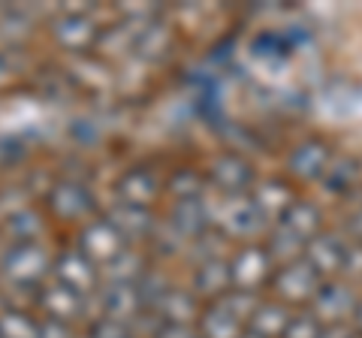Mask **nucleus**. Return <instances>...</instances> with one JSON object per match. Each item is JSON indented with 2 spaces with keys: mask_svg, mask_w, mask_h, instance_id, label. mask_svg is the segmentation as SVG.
<instances>
[{
  "mask_svg": "<svg viewBox=\"0 0 362 338\" xmlns=\"http://www.w3.org/2000/svg\"><path fill=\"white\" fill-rule=\"evenodd\" d=\"M4 272L16 284H37V281L49 272V254L42 251L37 242H21L9 247L4 257Z\"/></svg>",
  "mask_w": 362,
  "mask_h": 338,
  "instance_id": "obj_1",
  "label": "nucleus"
},
{
  "mask_svg": "<svg viewBox=\"0 0 362 338\" xmlns=\"http://www.w3.org/2000/svg\"><path fill=\"white\" fill-rule=\"evenodd\" d=\"M275 287L287 302H305V299H314L317 287H320V275L314 272L308 260L305 263L296 260L275 275Z\"/></svg>",
  "mask_w": 362,
  "mask_h": 338,
  "instance_id": "obj_2",
  "label": "nucleus"
},
{
  "mask_svg": "<svg viewBox=\"0 0 362 338\" xmlns=\"http://www.w3.org/2000/svg\"><path fill=\"white\" fill-rule=\"evenodd\" d=\"M78 242H82V254L90 263H112L124 251V239L109 227V221L88 223Z\"/></svg>",
  "mask_w": 362,
  "mask_h": 338,
  "instance_id": "obj_3",
  "label": "nucleus"
},
{
  "mask_svg": "<svg viewBox=\"0 0 362 338\" xmlns=\"http://www.w3.org/2000/svg\"><path fill=\"white\" fill-rule=\"evenodd\" d=\"M314 308H317L314 317L335 326V323H344L350 314H356V299L341 284H320L314 293Z\"/></svg>",
  "mask_w": 362,
  "mask_h": 338,
  "instance_id": "obj_4",
  "label": "nucleus"
},
{
  "mask_svg": "<svg viewBox=\"0 0 362 338\" xmlns=\"http://www.w3.org/2000/svg\"><path fill=\"white\" fill-rule=\"evenodd\" d=\"M54 272H58V284L76 290L78 296H82V293H90L100 281L94 263H90L82 251H66L58 260V266H54Z\"/></svg>",
  "mask_w": 362,
  "mask_h": 338,
  "instance_id": "obj_5",
  "label": "nucleus"
},
{
  "mask_svg": "<svg viewBox=\"0 0 362 338\" xmlns=\"http://www.w3.org/2000/svg\"><path fill=\"white\" fill-rule=\"evenodd\" d=\"M269 272H272V260L263 247H242V251L235 254V260L230 263L233 284H239L245 290L259 287L269 278Z\"/></svg>",
  "mask_w": 362,
  "mask_h": 338,
  "instance_id": "obj_6",
  "label": "nucleus"
},
{
  "mask_svg": "<svg viewBox=\"0 0 362 338\" xmlns=\"http://www.w3.org/2000/svg\"><path fill=\"white\" fill-rule=\"evenodd\" d=\"M54 40H58L64 49H73V52L90 49L97 42V25L88 16L66 13L54 21Z\"/></svg>",
  "mask_w": 362,
  "mask_h": 338,
  "instance_id": "obj_7",
  "label": "nucleus"
},
{
  "mask_svg": "<svg viewBox=\"0 0 362 338\" xmlns=\"http://www.w3.org/2000/svg\"><path fill=\"white\" fill-rule=\"evenodd\" d=\"M52 211L54 215H61V218H82L88 215L90 209H94V199H90V194L82 187V185H76V182H61L58 187L52 190Z\"/></svg>",
  "mask_w": 362,
  "mask_h": 338,
  "instance_id": "obj_8",
  "label": "nucleus"
},
{
  "mask_svg": "<svg viewBox=\"0 0 362 338\" xmlns=\"http://www.w3.org/2000/svg\"><path fill=\"white\" fill-rule=\"evenodd\" d=\"M211 182L221 185L223 190H230V194H235V190H245L247 185L254 182L251 163L242 161L239 154H223L211 166Z\"/></svg>",
  "mask_w": 362,
  "mask_h": 338,
  "instance_id": "obj_9",
  "label": "nucleus"
},
{
  "mask_svg": "<svg viewBox=\"0 0 362 338\" xmlns=\"http://www.w3.org/2000/svg\"><path fill=\"white\" fill-rule=\"evenodd\" d=\"M145 305L142 293L136 284H112V290L106 293V314L103 317L118 320V323H130L139 308Z\"/></svg>",
  "mask_w": 362,
  "mask_h": 338,
  "instance_id": "obj_10",
  "label": "nucleus"
},
{
  "mask_svg": "<svg viewBox=\"0 0 362 338\" xmlns=\"http://www.w3.org/2000/svg\"><path fill=\"white\" fill-rule=\"evenodd\" d=\"M40 302H42V308L49 311L52 320H64V323L73 320V317H78V314H82V308H85L82 296H78L76 290L64 287V284H54V287H49V290H42Z\"/></svg>",
  "mask_w": 362,
  "mask_h": 338,
  "instance_id": "obj_11",
  "label": "nucleus"
},
{
  "mask_svg": "<svg viewBox=\"0 0 362 338\" xmlns=\"http://www.w3.org/2000/svg\"><path fill=\"white\" fill-rule=\"evenodd\" d=\"M344 257H347V247L326 235V239H314L308 245V263L317 275H332L338 269H344Z\"/></svg>",
  "mask_w": 362,
  "mask_h": 338,
  "instance_id": "obj_12",
  "label": "nucleus"
},
{
  "mask_svg": "<svg viewBox=\"0 0 362 338\" xmlns=\"http://www.w3.org/2000/svg\"><path fill=\"white\" fill-rule=\"evenodd\" d=\"M118 194L124 199V206L145 209L157 197V178L151 173H145V169H133V173H127L121 178Z\"/></svg>",
  "mask_w": 362,
  "mask_h": 338,
  "instance_id": "obj_13",
  "label": "nucleus"
},
{
  "mask_svg": "<svg viewBox=\"0 0 362 338\" xmlns=\"http://www.w3.org/2000/svg\"><path fill=\"white\" fill-rule=\"evenodd\" d=\"M109 221V227L115 230L121 239H139V235H145L151 227H154V221L148 215V209H136V206H121L118 209H112V215L106 218Z\"/></svg>",
  "mask_w": 362,
  "mask_h": 338,
  "instance_id": "obj_14",
  "label": "nucleus"
},
{
  "mask_svg": "<svg viewBox=\"0 0 362 338\" xmlns=\"http://www.w3.org/2000/svg\"><path fill=\"white\" fill-rule=\"evenodd\" d=\"M259 211L251 199L245 197H230L223 202V227L230 230L233 235H251L257 230Z\"/></svg>",
  "mask_w": 362,
  "mask_h": 338,
  "instance_id": "obj_15",
  "label": "nucleus"
},
{
  "mask_svg": "<svg viewBox=\"0 0 362 338\" xmlns=\"http://www.w3.org/2000/svg\"><path fill=\"white\" fill-rule=\"evenodd\" d=\"M242 332V320L223 305V299L209 305L202 314V335L206 338H239Z\"/></svg>",
  "mask_w": 362,
  "mask_h": 338,
  "instance_id": "obj_16",
  "label": "nucleus"
},
{
  "mask_svg": "<svg viewBox=\"0 0 362 338\" xmlns=\"http://www.w3.org/2000/svg\"><path fill=\"white\" fill-rule=\"evenodd\" d=\"M326 163H329V148H326L323 142H305L296 148V154H293V173L302 175V178H317L326 169Z\"/></svg>",
  "mask_w": 362,
  "mask_h": 338,
  "instance_id": "obj_17",
  "label": "nucleus"
},
{
  "mask_svg": "<svg viewBox=\"0 0 362 338\" xmlns=\"http://www.w3.org/2000/svg\"><path fill=\"white\" fill-rule=\"evenodd\" d=\"M157 308H160L166 323L185 326L197 314V299L187 296V293H178V290H163L160 299H157Z\"/></svg>",
  "mask_w": 362,
  "mask_h": 338,
  "instance_id": "obj_18",
  "label": "nucleus"
},
{
  "mask_svg": "<svg viewBox=\"0 0 362 338\" xmlns=\"http://www.w3.org/2000/svg\"><path fill=\"white\" fill-rule=\"evenodd\" d=\"M287 311L275 305V302H263L257 305L251 314V332H257L259 338H275V335H284L287 330Z\"/></svg>",
  "mask_w": 362,
  "mask_h": 338,
  "instance_id": "obj_19",
  "label": "nucleus"
},
{
  "mask_svg": "<svg viewBox=\"0 0 362 338\" xmlns=\"http://www.w3.org/2000/svg\"><path fill=\"white\" fill-rule=\"evenodd\" d=\"M284 227L293 235H299L302 242H308L311 235L320 230V211L314 206H308V202H293V206L284 211Z\"/></svg>",
  "mask_w": 362,
  "mask_h": 338,
  "instance_id": "obj_20",
  "label": "nucleus"
},
{
  "mask_svg": "<svg viewBox=\"0 0 362 338\" xmlns=\"http://www.w3.org/2000/svg\"><path fill=\"white\" fill-rule=\"evenodd\" d=\"M206 202L202 199H178L175 202V211H173V223L175 230H181L185 235H197L206 230Z\"/></svg>",
  "mask_w": 362,
  "mask_h": 338,
  "instance_id": "obj_21",
  "label": "nucleus"
},
{
  "mask_svg": "<svg viewBox=\"0 0 362 338\" xmlns=\"http://www.w3.org/2000/svg\"><path fill=\"white\" fill-rule=\"evenodd\" d=\"M251 202L257 206V211L259 215H275V211H284L293 206V199H290V187L284 185V182H266L263 187H257V194L251 197Z\"/></svg>",
  "mask_w": 362,
  "mask_h": 338,
  "instance_id": "obj_22",
  "label": "nucleus"
},
{
  "mask_svg": "<svg viewBox=\"0 0 362 338\" xmlns=\"http://www.w3.org/2000/svg\"><path fill=\"white\" fill-rule=\"evenodd\" d=\"M230 284H233L230 263H221V260H206V266L197 275V290L206 293V296H223Z\"/></svg>",
  "mask_w": 362,
  "mask_h": 338,
  "instance_id": "obj_23",
  "label": "nucleus"
},
{
  "mask_svg": "<svg viewBox=\"0 0 362 338\" xmlns=\"http://www.w3.org/2000/svg\"><path fill=\"white\" fill-rule=\"evenodd\" d=\"M0 338H40V323H33L25 311H4Z\"/></svg>",
  "mask_w": 362,
  "mask_h": 338,
  "instance_id": "obj_24",
  "label": "nucleus"
},
{
  "mask_svg": "<svg viewBox=\"0 0 362 338\" xmlns=\"http://www.w3.org/2000/svg\"><path fill=\"white\" fill-rule=\"evenodd\" d=\"M142 275V260L130 251H121L115 260L109 263V278L112 284H136V278Z\"/></svg>",
  "mask_w": 362,
  "mask_h": 338,
  "instance_id": "obj_25",
  "label": "nucleus"
},
{
  "mask_svg": "<svg viewBox=\"0 0 362 338\" xmlns=\"http://www.w3.org/2000/svg\"><path fill=\"white\" fill-rule=\"evenodd\" d=\"M42 230V223H40V218L33 215V211H16V215H9L6 218V233L13 235V239L21 245V242H33V235H37Z\"/></svg>",
  "mask_w": 362,
  "mask_h": 338,
  "instance_id": "obj_26",
  "label": "nucleus"
},
{
  "mask_svg": "<svg viewBox=\"0 0 362 338\" xmlns=\"http://www.w3.org/2000/svg\"><path fill=\"white\" fill-rule=\"evenodd\" d=\"M320 332H323V323L314 314H299V317L287 320L284 338H320Z\"/></svg>",
  "mask_w": 362,
  "mask_h": 338,
  "instance_id": "obj_27",
  "label": "nucleus"
},
{
  "mask_svg": "<svg viewBox=\"0 0 362 338\" xmlns=\"http://www.w3.org/2000/svg\"><path fill=\"white\" fill-rule=\"evenodd\" d=\"M199 187H202V178L197 173H190V169L173 178V190L178 194V199H199Z\"/></svg>",
  "mask_w": 362,
  "mask_h": 338,
  "instance_id": "obj_28",
  "label": "nucleus"
},
{
  "mask_svg": "<svg viewBox=\"0 0 362 338\" xmlns=\"http://www.w3.org/2000/svg\"><path fill=\"white\" fill-rule=\"evenodd\" d=\"M90 338H130V330H127V323H118V320L103 317V320H97Z\"/></svg>",
  "mask_w": 362,
  "mask_h": 338,
  "instance_id": "obj_29",
  "label": "nucleus"
},
{
  "mask_svg": "<svg viewBox=\"0 0 362 338\" xmlns=\"http://www.w3.org/2000/svg\"><path fill=\"white\" fill-rule=\"evenodd\" d=\"M40 338H73V332L64 320H45L40 323Z\"/></svg>",
  "mask_w": 362,
  "mask_h": 338,
  "instance_id": "obj_30",
  "label": "nucleus"
},
{
  "mask_svg": "<svg viewBox=\"0 0 362 338\" xmlns=\"http://www.w3.org/2000/svg\"><path fill=\"white\" fill-rule=\"evenodd\" d=\"M320 338H350V330L344 323H335V326H326L320 332Z\"/></svg>",
  "mask_w": 362,
  "mask_h": 338,
  "instance_id": "obj_31",
  "label": "nucleus"
},
{
  "mask_svg": "<svg viewBox=\"0 0 362 338\" xmlns=\"http://www.w3.org/2000/svg\"><path fill=\"white\" fill-rule=\"evenodd\" d=\"M239 338H259V335H257V332H242Z\"/></svg>",
  "mask_w": 362,
  "mask_h": 338,
  "instance_id": "obj_32",
  "label": "nucleus"
},
{
  "mask_svg": "<svg viewBox=\"0 0 362 338\" xmlns=\"http://www.w3.org/2000/svg\"><path fill=\"white\" fill-rule=\"evenodd\" d=\"M356 317H359V326H362V305H356ZM362 332V330H359Z\"/></svg>",
  "mask_w": 362,
  "mask_h": 338,
  "instance_id": "obj_33",
  "label": "nucleus"
},
{
  "mask_svg": "<svg viewBox=\"0 0 362 338\" xmlns=\"http://www.w3.org/2000/svg\"><path fill=\"white\" fill-rule=\"evenodd\" d=\"M350 338H362V332H350Z\"/></svg>",
  "mask_w": 362,
  "mask_h": 338,
  "instance_id": "obj_34",
  "label": "nucleus"
},
{
  "mask_svg": "<svg viewBox=\"0 0 362 338\" xmlns=\"http://www.w3.org/2000/svg\"><path fill=\"white\" fill-rule=\"evenodd\" d=\"M0 73H4V54H0Z\"/></svg>",
  "mask_w": 362,
  "mask_h": 338,
  "instance_id": "obj_35",
  "label": "nucleus"
}]
</instances>
